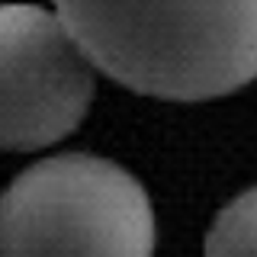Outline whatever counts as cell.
<instances>
[{
    "label": "cell",
    "mask_w": 257,
    "mask_h": 257,
    "mask_svg": "<svg viewBox=\"0 0 257 257\" xmlns=\"http://www.w3.org/2000/svg\"><path fill=\"white\" fill-rule=\"evenodd\" d=\"M155 212L125 167L55 155L0 196V257H151Z\"/></svg>",
    "instance_id": "7a4b0ae2"
},
{
    "label": "cell",
    "mask_w": 257,
    "mask_h": 257,
    "mask_svg": "<svg viewBox=\"0 0 257 257\" xmlns=\"http://www.w3.org/2000/svg\"><path fill=\"white\" fill-rule=\"evenodd\" d=\"M93 71L58 13L0 7V148L32 151L71 135L90 109Z\"/></svg>",
    "instance_id": "3957f363"
},
{
    "label": "cell",
    "mask_w": 257,
    "mask_h": 257,
    "mask_svg": "<svg viewBox=\"0 0 257 257\" xmlns=\"http://www.w3.org/2000/svg\"><path fill=\"white\" fill-rule=\"evenodd\" d=\"M203 257H257V187L222 206L206 235Z\"/></svg>",
    "instance_id": "277c9868"
},
{
    "label": "cell",
    "mask_w": 257,
    "mask_h": 257,
    "mask_svg": "<svg viewBox=\"0 0 257 257\" xmlns=\"http://www.w3.org/2000/svg\"><path fill=\"white\" fill-rule=\"evenodd\" d=\"M55 13L128 90L193 103L257 77V0H55Z\"/></svg>",
    "instance_id": "6da1fadb"
}]
</instances>
